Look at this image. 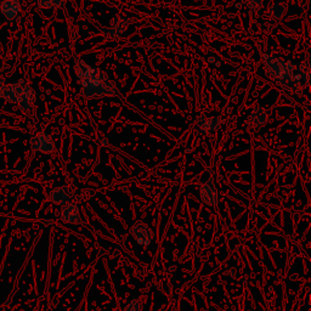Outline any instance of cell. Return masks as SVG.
<instances>
[{
    "instance_id": "cell-16",
    "label": "cell",
    "mask_w": 311,
    "mask_h": 311,
    "mask_svg": "<svg viewBox=\"0 0 311 311\" xmlns=\"http://www.w3.org/2000/svg\"><path fill=\"white\" fill-rule=\"evenodd\" d=\"M123 311H143V305H141V303L139 300H131L130 303L128 304L127 306L124 307V310Z\"/></svg>"
},
{
    "instance_id": "cell-7",
    "label": "cell",
    "mask_w": 311,
    "mask_h": 311,
    "mask_svg": "<svg viewBox=\"0 0 311 311\" xmlns=\"http://www.w3.org/2000/svg\"><path fill=\"white\" fill-rule=\"evenodd\" d=\"M0 11L4 17L9 21H14L17 18L21 11V4L18 0H4L0 5Z\"/></svg>"
},
{
    "instance_id": "cell-8",
    "label": "cell",
    "mask_w": 311,
    "mask_h": 311,
    "mask_svg": "<svg viewBox=\"0 0 311 311\" xmlns=\"http://www.w3.org/2000/svg\"><path fill=\"white\" fill-rule=\"evenodd\" d=\"M36 101V92L33 90L29 85L24 84L22 88V91H21L20 96H18L17 105L20 107V110L22 111H28L30 107L33 106Z\"/></svg>"
},
{
    "instance_id": "cell-12",
    "label": "cell",
    "mask_w": 311,
    "mask_h": 311,
    "mask_svg": "<svg viewBox=\"0 0 311 311\" xmlns=\"http://www.w3.org/2000/svg\"><path fill=\"white\" fill-rule=\"evenodd\" d=\"M267 121V113L263 107H255L253 112L251 113V122L257 127H261Z\"/></svg>"
},
{
    "instance_id": "cell-4",
    "label": "cell",
    "mask_w": 311,
    "mask_h": 311,
    "mask_svg": "<svg viewBox=\"0 0 311 311\" xmlns=\"http://www.w3.org/2000/svg\"><path fill=\"white\" fill-rule=\"evenodd\" d=\"M30 146H32V149L34 151L46 153V155L55 152L54 141H52V139L46 133H41L37 135V136L32 137V140H30Z\"/></svg>"
},
{
    "instance_id": "cell-15",
    "label": "cell",
    "mask_w": 311,
    "mask_h": 311,
    "mask_svg": "<svg viewBox=\"0 0 311 311\" xmlns=\"http://www.w3.org/2000/svg\"><path fill=\"white\" fill-rule=\"evenodd\" d=\"M269 10H270V14L272 15L273 17L281 18L286 12V5L283 4V3L279 2V0H276V2L271 3L269 6Z\"/></svg>"
},
{
    "instance_id": "cell-5",
    "label": "cell",
    "mask_w": 311,
    "mask_h": 311,
    "mask_svg": "<svg viewBox=\"0 0 311 311\" xmlns=\"http://www.w3.org/2000/svg\"><path fill=\"white\" fill-rule=\"evenodd\" d=\"M199 196L203 203L211 207H217L218 205V191L217 187L212 179H209L207 183H204L199 189Z\"/></svg>"
},
{
    "instance_id": "cell-6",
    "label": "cell",
    "mask_w": 311,
    "mask_h": 311,
    "mask_svg": "<svg viewBox=\"0 0 311 311\" xmlns=\"http://www.w3.org/2000/svg\"><path fill=\"white\" fill-rule=\"evenodd\" d=\"M61 220L71 225L81 224V213L76 203H67L61 212Z\"/></svg>"
},
{
    "instance_id": "cell-14",
    "label": "cell",
    "mask_w": 311,
    "mask_h": 311,
    "mask_svg": "<svg viewBox=\"0 0 311 311\" xmlns=\"http://www.w3.org/2000/svg\"><path fill=\"white\" fill-rule=\"evenodd\" d=\"M66 0H38V6L42 9H50V10H56V9H62Z\"/></svg>"
},
{
    "instance_id": "cell-2",
    "label": "cell",
    "mask_w": 311,
    "mask_h": 311,
    "mask_svg": "<svg viewBox=\"0 0 311 311\" xmlns=\"http://www.w3.org/2000/svg\"><path fill=\"white\" fill-rule=\"evenodd\" d=\"M264 61H265L271 76L283 89L293 92V94H298L300 91L301 77L294 72L293 64L280 57L270 56V55H266L264 57Z\"/></svg>"
},
{
    "instance_id": "cell-11",
    "label": "cell",
    "mask_w": 311,
    "mask_h": 311,
    "mask_svg": "<svg viewBox=\"0 0 311 311\" xmlns=\"http://www.w3.org/2000/svg\"><path fill=\"white\" fill-rule=\"evenodd\" d=\"M198 127L201 128L203 134H213L220 127V118L219 117H211V118L202 117L198 122Z\"/></svg>"
},
{
    "instance_id": "cell-1",
    "label": "cell",
    "mask_w": 311,
    "mask_h": 311,
    "mask_svg": "<svg viewBox=\"0 0 311 311\" xmlns=\"http://www.w3.org/2000/svg\"><path fill=\"white\" fill-rule=\"evenodd\" d=\"M75 70L77 81L82 87V95L88 100L118 95L115 84L101 70L89 66L82 60H77Z\"/></svg>"
},
{
    "instance_id": "cell-13",
    "label": "cell",
    "mask_w": 311,
    "mask_h": 311,
    "mask_svg": "<svg viewBox=\"0 0 311 311\" xmlns=\"http://www.w3.org/2000/svg\"><path fill=\"white\" fill-rule=\"evenodd\" d=\"M128 23L124 18L122 17H115L112 20V23H111V30H112V36L113 37H118L121 36L125 29H127Z\"/></svg>"
},
{
    "instance_id": "cell-18",
    "label": "cell",
    "mask_w": 311,
    "mask_h": 311,
    "mask_svg": "<svg viewBox=\"0 0 311 311\" xmlns=\"http://www.w3.org/2000/svg\"><path fill=\"white\" fill-rule=\"evenodd\" d=\"M4 87H5L4 79L0 78V97H3V91H4Z\"/></svg>"
},
{
    "instance_id": "cell-17",
    "label": "cell",
    "mask_w": 311,
    "mask_h": 311,
    "mask_svg": "<svg viewBox=\"0 0 311 311\" xmlns=\"http://www.w3.org/2000/svg\"><path fill=\"white\" fill-rule=\"evenodd\" d=\"M247 2L253 9H259L261 4H263V0H247Z\"/></svg>"
},
{
    "instance_id": "cell-9",
    "label": "cell",
    "mask_w": 311,
    "mask_h": 311,
    "mask_svg": "<svg viewBox=\"0 0 311 311\" xmlns=\"http://www.w3.org/2000/svg\"><path fill=\"white\" fill-rule=\"evenodd\" d=\"M24 84H26V83L23 82L15 83V84H5L4 91H3V97H4L6 101H9V102L17 103L18 96H20Z\"/></svg>"
},
{
    "instance_id": "cell-10",
    "label": "cell",
    "mask_w": 311,
    "mask_h": 311,
    "mask_svg": "<svg viewBox=\"0 0 311 311\" xmlns=\"http://www.w3.org/2000/svg\"><path fill=\"white\" fill-rule=\"evenodd\" d=\"M71 191L68 187H56L50 192V201L54 204L66 205L70 203Z\"/></svg>"
},
{
    "instance_id": "cell-3",
    "label": "cell",
    "mask_w": 311,
    "mask_h": 311,
    "mask_svg": "<svg viewBox=\"0 0 311 311\" xmlns=\"http://www.w3.org/2000/svg\"><path fill=\"white\" fill-rule=\"evenodd\" d=\"M130 232L133 238L135 239V242H136L139 246H141V247H147V246H150L153 241L152 230L150 229L149 225L141 223V221H137V223H135L133 226H131Z\"/></svg>"
}]
</instances>
